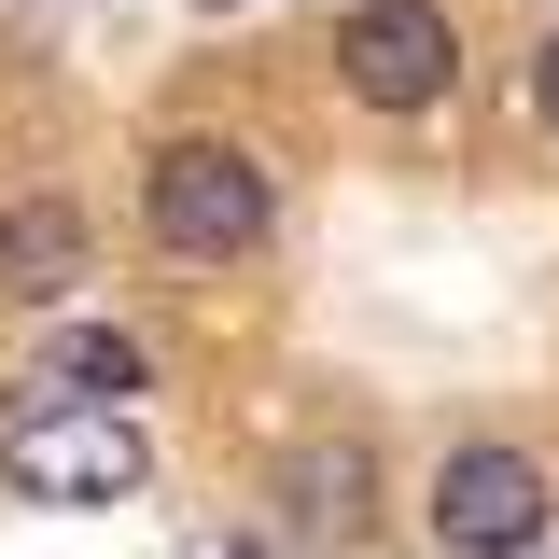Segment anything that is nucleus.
<instances>
[{"label":"nucleus","instance_id":"nucleus-1","mask_svg":"<svg viewBox=\"0 0 559 559\" xmlns=\"http://www.w3.org/2000/svg\"><path fill=\"white\" fill-rule=\"evenodd\" d=\"M140 210H154V238L182 252V266H238L252 238H266V168H252V140H210V127H182V140H154V168H140Z\"/></svg>","mask_w":559,"mask_h":559},{"label":"nucleus","instance_id":"nucleus-2","mask_svg":"<svg viewBox=\"0 0 559 559\" xmlns=\"http://www.w3.org/2000/svg\"><path fill=\"white\" fill-rule=\"evenodd\" d=\"M140 476H154V448L127 406H14V433H0L14 503H127Z\"/></svg>","mask_w":559,"mask_h":559},{"label":"nucleus","instance_id":"nucleus-3","mask_svg":"<svg viewBox=\"0 0 559 559\" xmlns=\"http://www.w3.org/2000/svg\"><path fill=\"white\" fill-rule=\"evenodd\" d=\"M336 84L364 98V112H433V98L462 84L448 0H349L336 14Z\"/></svg>","mask_w":559,"mask_h":559},{"label":"nucleus","instance_id":"nucleus-4","mask_svg":"<svg viewBox=\"0 0 559 559\" xmlns=\"http://www.w3.org/2000/svg\"><path fill=\"white\" fill-rule=\"evenodd\" d=\"M546 532V462L532 448H448L433 462V546L448 559H518Z\"/></svg>","mask_w":559,"mask_h":559},{"label":"nucleus","instance_id":"nucleus-5","mask_svg":"<svg viewBox=\"0 0 559 559\" xmlns=\"http://www.w3.org/2000/svg\"><path fill=\"white\" fill-rule=\"evenodd\" d=\"M28 406H127L140 392V336L127 322H70V336H43V364L14 378Z\"/></svg>","mask_w":559,"mask_h":559},{"label":"nucleus","instance_id":"nucleus-6","mask_svg":"<svg viewBox=\"0 0 559 559\" xmlns=\"http://www.w3.org/2000/svg\"><path fill=\"white\" fill-rule=\"evenodd\" d=\"M70 280H84V210L70 197H14L0 210V294L14 308H57Z\"/></svg>","mask_w":559,"mask_h":559},{"label":"nucleus","instance_id":"nucleus-7","mask_svg":"<svg viewBox=\"0 0 559 559\" xmlns=\"http://www.w3.org/2000/svg\"><path fill=\"white\" fill-rule=\"evenodd\" d=\"M294 518H308V532H349V518H364V489H378V462H364V433H322V448H294Z\"/></svg>","mask_w":559,"mask_h":559},{"label":"nucleus","instance_id":"nucleus-8","mask_svg":"<svg viewBox=\"0 0 559 559\" xmlns=\"http://www.w3.org/2000/svg\"><path fill=\"white\" fill-rule=\"evenodd\" d=\"M532 112H546V140H559V28L532 43Z\"/></svg>","mask_w":559,"mask_h":559},{"label":"nucleus","instance_id":"nucleus-9","mask_svg":"<svg viewBox=\"0 0 559 559\" xmlns=\"http://www.w3.org/2000/svg\"><path fill=\"white\" fill-rule=\"evenodd\" d=\"M182 559H280V546H252V532H210V546H182Z\"/></svg>","mask_w":559,"mask_h":559}]
</instances>
